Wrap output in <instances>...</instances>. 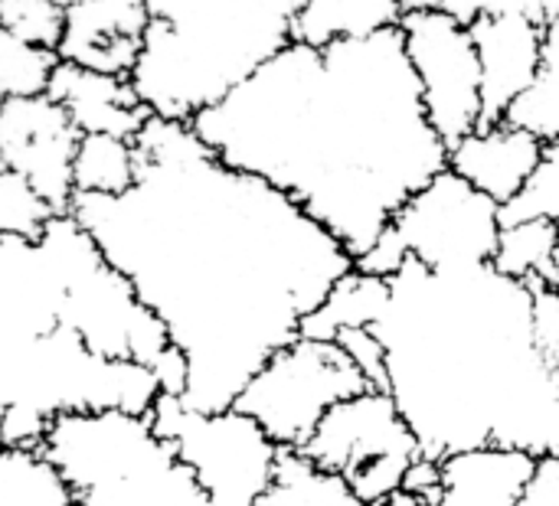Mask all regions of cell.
I'll return each instance as SVG.
<instances>
[{"label":"cell","mask_w":559,"mask_h":506,"mask_svg":"<svg viewBox=\"0 0 559 506\" xmlns=\"http://www.w3.org/2000/svg\"><path fill=\"white\" fill-rule=\"evenodd\" d=\"M134 147L138 183L79 193L72 216L187 357L180 399L226 412L301 337L354 255L288 193L219 160L190 121L151 115Z\"/></svg>","instance_id":"obj_1"},{"label":"cell","mask_w":559,"mask_h":506,"mask_svg":"<svg viewBox=\"0 0 559 506\" xmlns=\"http://www.w3.org/2000/svg\"><path fill=\"white\" fill-rule=\"evenodd\" d=\"M190 124L219 160L305 206L354 258L449 170L403 29L321 49L292 43Z\"/></svg>","instance_id":"obj_2"},{"label":"cell","mask_w":559,"mask_h":506,"mask_svg":"<svg viewBox=\"0 0 559 506\" xmlns=\"http://www.w3.org/2000/svg\"><path fill=\"white\" fill-rule=\"evenodd\" d=\"M370 330L426 458L485 445L559 458V366L537 347L531 285L495 265L432 272L409 258Z\"/></svg>","instance_id":"obj_3"},{"label":"cell","mask_w":559,"mask_h":506,"mask_svg":"<svg viewBox=\"0 0 559 506\" xmlns=\"http://www.w3.org/2000/svg\"><path fill=\"white\" fill-rule=\"evenodd\" d=\"M52 327L75 330L108 360L151 366L167 396L187 393V357L72 213L56 216L36 242L0 236V340Z\"/></svg>","instance_id":"obj_4"},{"label":"cell","mask_w":559,"mask_h":506,"mask_svg":"<svg viewBox=\"0 0 559 506\" xmlns=\"http://www.w3.org/2000/svg\"><path fill=\"white\" fill-rule=\"evenodd\" d=\"M305 0H147L151 26L131 82L167 121H193L295 43Z\"/></svg>","instance_id":"obj_5"},{"label":"cell","mask_w":559,"mask_h":506,"mask_svg":"<svg viewBox=\"0 0 559 506\" xmlns=\"http://www.w3.org/2000/svg\"><path fill=\"white\" fill-rule=\"evenodd\" d=\"M164 396L151 366L108 360L75 330L0 340V438L3 448H39L62 415H151Z\"/></svg>","instance_id":"obj_6"},{"label":"cell","mask_w":559,"mask_h":506,"mask_svg":"<svg viewBox=\"0 0 559 506\" xmlns=\"http://www.w3.org/2000/svg\"><path fill=\"white\" fill-rule=\"evenodd\" d=\"M39 448L79 506H210L200 478L151 415H62Z\"/></svg>","instance_id":"obj_7"},{"label":"cell","mask_w":559,"mask_h":506,"mask_svg":"<svg viewBox=\"0 0 559 506\" xmlns=\"http://www.w3.org/2000/svg\"><path fill=\"white\" fill-rule=\"evenodd\" d=\"M367 389L373 386L341 344L298 337L249 380L233 409L252 415L278 448L305 451L321 419Z\"/></svg>","instance_id":"obj_8"},{"label":"cell","mask_w":559,"mask_h":506,"mask_svg":"<svg viewBox=\"0 0 559 506\" xmlns=\"http://www.w3.org/2000/svg\"><path fill=\"white\" fill-rule=\"evenodd\" d=\"M151 419L193 468L210 506H259L272 487L282 448L242 409L197 412L180 396L164 393Z\"/></svg>","instance_id":"obj_9"},{"label":"cell","mask_w":559,"mask_h":506,"mask_svg":"<svg viewBox=\"0 0 559 506\" xmlns=\"http://www.w3.org/2000/svg\"><path fill=\"white\" fill-rule=\"evenodd\" d=\"M305 455L347 478L360 504L380 506L403 491V481L423 448L393 396L386 389H367L344 399L321 419Z\"/></svg>","instance_id":"obj_10"},{"label":"cell","mask_w":559,"mask_h":506,"mask_svg":"<svg viewBox=\"0 0 559 506\" xmlns=\"http://www.w3.org/2000/svg\"><path fill=\"white\" fill-rule=\"evenodd\" d=\"M409 255L432 272L491 265L501 239V203L455 170L429 180L393 219Z\"/></svg>","instance_id":"obj_11"},{"label":"cell","mask_w":559,"mask_h":506,"mask_svg":"<svg viewBox=\"0 0 559 506\" xmlns=\"http://www.w3.org/2000/svg\"><path fill=\"white\" fill-rule=\"evenodd\" d=\"M400 29L423 85L426 115L452 147L481 128V59L472 26L439 10H413Z\"/></svg>","instance_id":"obj_12"},{"label":"cell","mask_w":559,"mask_h":506,"mask_svg":"<svg viewBox=\"0 0 559 506\" xmlns=\"http://www.w3.org/2000/svg\"><path fill=\"white\" fill-rule=\"evenodd\" d=\"M79 144L82 131L56 98L36 95L0 101V167L26 177L59 216L72 213L75 203Z\"/></svg>","instance_id":"obj_13"},{"label":"cell","mask_w":559,"mask_h":506,"mask_svg":"<svg viewBox=\"0 0 559 506\" xmlns=\"http://www.w3.org/2000/svg\"><path fill=\"white\" fill-rule=\"evenodd\" d=\"M481 59V128L504 124L511 105L534 85L544 59V23L524 13H495L472 23Z\"/></svg>","instance_id":"obj_14"},{"label":"cell","mask_w":559,"mask_h":506,"mask_svg":"<svg viewBox=\"0 0 559 506\" xmlns=\"http://www.w3.org/2000/svg\"><path fill=\"white\" fill-rule=\"evenodd\" d=\"M151 26L147 0H79L66 7L59 56L82 69L131 79Z\"/></svg>","instance_id":"obj_15"},{"label":"cell","mask_w":559,"mask_h":506,"mask_svg":"<svg viewBox=\"0 0 559 506\" xmlns=\"http://www.w3.org/2000/svg\"><path fill=\"white\" fill-rule=\"evenodd\" d=\"M46 95L69 111L82 134H115L134 141L154 115L141 101L131 79L82 69L75 62H59Z\"/></svg>","instance_id":"obj_16"},{"label":"cell","mask_w":559,"mask_h":506,"mask_svg":"<svg viewBox=\"0 0 559 506\" xmlns=\"http://www.w3.org/2000/svg\"><path fill=\"white\" fill-rule=\"evenodd\" d=\"M544 150L547 141L504 121L495 128H478L459 144H452L449 170H455L472 186H478L481 193L504 206L534 177V170L544 160Z\"/></svg>","instance_id":"obj_17"},{"label":"cell","mask_w":559,"mask_h":506,"mask_svg":"<svg viewBox=\"0 0 559 506\" xmlns=\"http://www.w3.org/2000/svg\"><path fill=\"white\" fill-rule=\"evenodd\" d=\"M540 458L521 448L485 445L442 458L439 506H518L537 478Z\"/></svg>","instance_id":"obj_18"},{"label":"cell","mask_w":559,"mask_h":506,"mask_svg":"<svg viewBox=\"0 0 559 506\" xmlns=\"http://www.w3.org/2000/svg\"><path fill=\"white\" fill-rule=\"evenodd\" d=\"M403 16L400 0H305L295 16V43L321 49L337 39H367L400 29Z\"/></svg>","instance_id":"obj_19"},{"label":"cell","mask_w":559,"mask_h":506,"mask_svg":"<svg viewBox=\"0 0 559 506\" xmlns=\"http://www.w3.org/2000/svg\"><path fill=\"white\" fill-rule=\"evenodd\" d=\"M386 301H390V278L364 275L354 268L331 288L324 304L301 321V337L334 344L350 327H373L386 311Z\"/></svg>","instance_id":"obj_20"},{"label":"cell","mask_w":559,"mask_h":506,"mask_svg":"<svg viewBox=\"0 0 559 506\" xmlns=\"http://www.w3.org/2000/svg\"><path fill=\"white\" fill-rule=\"evenodd\" d=\"M259 506H364L347 478L321 468L305 451L282 448L272 487Z\"/></svg>","instance_id":"obj_21"},{"label":"cell","mask_w":559,"mask_h":506,"mask_svg":"<svg viewBox=\"0 0 559 506\" xmlns=\"http://www.w3.org/2000/svg\"><path fill=\"white\" fill-rule=\"evenodd\" d=\"M491 265L498 272H504L508 278L524 281L531 288H537V285L559 288L557 222H550V219H531V222H511V226H504Z\"/></svg>","instance_id":"obj_22"},{"label":"cell","mask_w":559,"mask_h":506,"mask_svg":"<svg viewBox=\"0 0 559 506\" xmlns=\"http://www.w3.org/2000/svg\"><path fill=\"white\" fill-rule=\"evenodd\" d=\"M0 506H79L62 471L43 448H3Z\"/></svg>","instance_id":"obj_23"},{"label":"cell","mask_w":559,"mask_h":506,"mask_svg":"<svg viewBox=\"0 0 559 506\" xmlns=\"http://www.w3.org/2000/svg\"><path fill=\"white\" fill-rule=\"evenodd\" d=\"M138 183V147L115 134H82L75 154V196H121Z\"/></svg>","instance_id":"obj_24"},{"label":"cell","mask_w":559,"mask_h":506,"mask_svg":"<svg viewBox=\"0 0 559 506\" xmlns=\"http://www.w3.org/2000/svg\"><path fill=\"white\" fill-rule=\"evenodd\" d=\"M508 124L537 134L540 141H559V16L544 23V59L534 85L511 105Z\"/></svg>","instance_id":"obj_25"},{"label":"cell","mask_w":559,"mask_h":506,"mask_svg":"<svg viewBox=\"0 0 559 506\" xmlns=\"http://www.w3.org/2000/svg\"><path fill=\"white\" fill-rule=\"evenodd\" d=\"M62 56L52 46H39L0 29V95L3 98H36L49 92V82Z\"/></svg>","instance_id":"obj_26"},{"label":"cell","mask_w":559,"mask_h":506,"mask_svg":"<svg viewBox=\"0 0 559 506\" xmlns=\"http://www.w3.org/2000/svg\"><path fill=\"white\" fill-rule=\"evenodd\" d=\"M56 216L52 203L26 177L0 167V236L36 242Z\"/></svg>","instance_id":"obj_27"},{"label":"cell","mask_w":559,"mask_h":506,"mask_svg":"<svg viewBox=\"0 0 559 506\" xmlns=\"http://www.w3.org/2000/svg\"><path fill=\"white\" fill-rule=\"evenodd\" d=\"M531 219H550L559 222V141L547 144L540 167L524 183V190L501 206V222H531Z\"/></svg>","instance_id":"obj_28"},{"label":"cell","mask_w":559,"mask_h":506,"mask_svg":"<svg viewBox=\"0 0 559 506\" xmlns=\"http://www.w3.org/2000/svg\"><path fill=\"white\" fill-rule=\"evenodd\" d=\"M66 23V7L59 0H0V29L39 43L59 46Z\"/></svg>","instance_id":"obj_29"},{"label":"cell","mask_w":559,"mask_h":506,"mask_svg":"<svg viewBox=\"0 0 559 506\" xmlns=\"http://www.w3.org/2000/svg\"><path fill=\"white\" fill-rule=\"evenodd\" d=\"M406 13L413 10H439L462 23H475L478 16L495 13H524L537 23H550L559 16V0H400Z\"/></svg>","instance_id":"obj_30"},{"label":"cell","mask_w":559,"mask_h":506,"mask_svg":"<svg viewBox=\"0 0 559 506\" xmlns=\"http://www.w3.org/2000/svg\"><path fill=\"white\" fill-rule=\"evenodd\" d=\"M334 344H341L350 353V360L360 366V373L367 376V383L373 389H386V383H390V373H386V347H383V340L370 327H350Z\"/></svg>","instance_id":"obj_31"},{"label":"cell","mask_w":559,"mask_h":506,"mask_svg":"<svg viewBox=\"0 0 559 506\" xmlns=\"http://www.w3.org/2000/svg\"><path fill=\"white\" fill-rule=\"evenodd\" d=\"M409 258H413V255H409L406 242L400 239V232H396L393 222H390L386 232H383L360 258H354V268L364 272V275H377V278H396Z\"/></svg>","instance_id":"obj_32"},{"label":"cell","mask_w":559,"mask_h":506,"mask_svg":"<svg viewBox=\"0 0 559 506\" xmlns=\"http://www.w3.org/2000/svg\"><path fill=\"white\" fill-rule=\"evenodd\" d=\"M534 291V330L540 353L559 366V288L537 285Z\"/></svg>","instance_id":"obj_33"},{"label":"cell","mask_w":559,"mask_h":506,"mask_svg":"<svg viewBox=\"0 0 559 506\" xmlns=\"http://www.w3.org/2000/svg\"><path fill=\"white\" fill-rule=\"evenodd\" d=\"M403 491H409L426 506H439V501H442V461L419 455L416 465L409 468L406 481H403Z\"/></svg>","instance_id":"obj_34"},{"label":"cell","mask_w":559,"mask_h":506,"mask_svg":"<svg viewBox=\"0 0 559 506\" xmlns=\"http://www.w3.org/2000/svg\"><path fill=\"white\" fill-rule=\"evenodd\" d=\"M518 506H559V458H540L537 478Z\"/></svg>","instance_id":"obj_35"},{"label":"cell","mask_w":559,"mask_h":506,"mask_svg":"<svg viewBox=\"0 0 559 506\" xmlns=\"http://www.w3.org/2000/svg\"><path fill=\"white\" fill-rule=\"evenodd\" d=\"M380 506H426L419 497H413L409 491H396L393 497H386Z\"/></svg>","instance_id":"obj_36"},{"label":"cell","mask_w":559,"mask_h":506,"mask_svg":"<svg viewBox=\"0 0 559 506\" xmlns=\"http://www.w3.org/2000/svg\"><path fill=\"white\" fill-rule=\"evenodd\" d=\"M557 268H559V222H557Z\"/></svg>","instance_id":"obj_37"},{"label":"cell","mask_w":559,"mask_h":506,"mask_svg":"<svg viewBox=\"0 0 559 506\" xmlns=\"http://www.w3.org/2000/svg\"><path fill=\"white\" fill-rule=\"evenodd\" d=\"M62 7H72V3H79V0H59Z\"/></svg>","instance_id":"obj_38"}]
</instances>
